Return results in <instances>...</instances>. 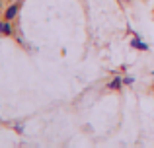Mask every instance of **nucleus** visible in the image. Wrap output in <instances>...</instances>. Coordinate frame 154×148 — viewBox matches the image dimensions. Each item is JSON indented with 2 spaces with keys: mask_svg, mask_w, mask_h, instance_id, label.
<instances>
[{
  "mask_svg": "<svg viewBox=\"0 0 154 148\" xmlns=\"http://www.w3.org/2000/svg\"><path fill=\"white\" fill-rule=\"evenodd\" d=\"M0 31H2L4 35H10L12 33V26H10V22H8V20H4V22L0 23Z\"/></svg>",
  "mask_w": 154,
  "mask_h": 148,
  "instance_id": "7ed1b4c3",
  "label": "nucleus"
},
{
  "mask_svg": "<svg viewBox=\"0 0 154 148\" xmlns=\"http://www.w3.org/2000/svg\"><path fill=\"white\" fill-rule=\"evenodd\" d=\"M119 88H121V78H113L109 84V90H119Z\"/></svg>",
  "mask_w": 154,
  "mask_h": 148,
  "instance_id": "20e7f679",
  "label": "nucleus"
},
{
  "mask_svg": "<svg viewBox=\"0 0 154 148\" xmlns=\"http://www.w3.org/2000/svg\"><path fill=\"white\" fill-rule=\"evenodd\" d=\"M131 47H135V49H139V51H146V49H148V45H146V43H143L139 37H135V39L131 41Z\"/></svg>",
  "mask_w": 154,
  "mask_h": 148,
  "instance_id": "f03ea898",
  "label": "nucleus"
},
{
  "mask_svg": "<svg viewBox=\"0 0 154 148\" xmlns=\"http://www.w3.org/2000/svg\"><path fill=\"white\" fill-rule=\"evenodd\" d=\"M16 16H18V6H16V4H12V6L6 10V14H4V20H8V22H10V20H14Z\"/></svg>",
  "mask_w": 154,
  "mask_h": 148,
  "instance_id": "f257e3e1",
  "label": "nucleus"
},
{
  "mask_svg": "<svg viewBox=\"0 0 154 148\" xmlns=\"http://www.w3.org/2000/svg\"><path fill=\"white\" fill-rule=\"evenodd\" d=\"M127 2H129V0H127Z\"/></svg>",
  "mask_w": 154,
  "mask_h": 148,
  "instance_id": "39448f33",
  "label": "nucleus"
}]
</instances>
